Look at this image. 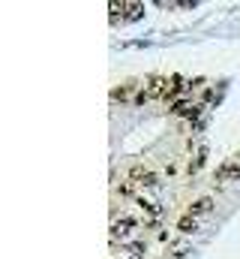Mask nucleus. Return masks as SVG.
I'll use <instances>...</instances> for the list:
<instances>
[{
    "mask_svg": "<svg viewBox=\"0 0 240 259\" xmlns=\"http://www.w3.org/2000/svg\"><path fill=\"white\" fill-rule=\"evenodd\" d=\"M114 190H117V196H123V199H138V196H135L138 184H135L132 178H123V181H120V184L114 187Z\"/></svg>",
    "mask_w": 240,
    "mask_h": 259,
    "instance_id": "6e6552de",
    "label": "nucleus"
},
{
    "mask_svg": "<svg viewBox=\"0 0 240 259\" xmlns=\"http://www.w3.org/2000/svg\"><path fill=\"white\" fill-rule=\"evenodd\" d=\"M210 211H213V199H210V196H201V199H195V202L189 205L186 214H192V217H204V214H210Z\"/></svg>",
    "mask_w": 240,
    "mask_h": 259,
    "instance_id": "20e7f679",
    "label": "nucleus"
},
{
    "mask_svg": "<svg viewBox=\"0 0 240 259\" xmlns=\"http://www.w3.org/2000/svg\"><path fill=\"white\" fill-rule=\"evenodd\" d=\"M207 163V148L201 145L198 151H195V157L189 160V166H186V175H195V172H201V166Z\"/></svg>",
    "mask_w": 240,
    "mask_h": 259,
    "instance_id": "423d86ee",
    "label": "nucleus"
},
{
    "mask_svg": "<svg viewBox=\"0 0 240 259\" xmlns=\"http://www.w3.org/2000/svg\"><path fill=\"white\" fill-rule=\"evenodd\" d=\"M129 178L138 184V187H147V190H153V187H159V175L150 169V166H141V163H135L132 169H129Z\"/></svg>",
    "mask_w": 240,
    "mask_h": 259,
    "instance_id": "7ed1b4c3",
    "label": "nucleus"
},
{
    "mask_svg": "<svg viewBox=\"0 0 240 259\" xmlns=\"http://www.w3.org/2000/svg\"><path fill=\"white\" fill-rule=\"evenodd\" d=\"M135 88H141V84H138V81H123L120 88L111 91V103H126V100L132 97V91H135Z\"/></svg>",
    "mask_w": 240,
    "mask_h": 259,
    "instance_id": "39448f33",
    "label": "nucleus"
},
{
    "mask_svg": "<svg viewBox=\"0 0 240 259\" xmlns=\"http://www.w3.org/2000/svg\"><path fill=\"white\" fill-rule=\"evenodd\" d=\"M171 259H189V253H186V250H177V253H174Z\"/></svg>",
    "mask_w": 240,
    "mask_h": 259,
    "instance_id": "ddd939ff",
    "label": "nucleus"
},
{
    "mask_svg": "<svg viewBox=\"0 0 240 259\" xmlns=\"http://www.w3.org/2000/svg\"><path fill=\"white\" fill-rule=\"evenodd\" d=\"M135 229H138V220H135L132 214H120V217H114V220H111V244L126 241Z\"/></svg>",
    "mask_w": 240,
    "mask_h": 259,
    "instance_id": "f03ea898",
    "label": "nucleus"
},
{
    "mask_svg": "<svg viewBox=\"0 0 240 259\" xmlns=\"http://www.w3.org/2000/svg\"><path fill=\"white\" fill-rule=\"evenodd\" d=\"M165 175H168V178H177V160H168V163H165Z\"/></svg>",
    "mask_w": 240,
    "mask_h": 259,
    "instance_id": "9b49d317",
    "label": "nucleus"
},
{
    "mask_svg": "<svg viewBox=\"0 0 240 259\" xmlns=\"http://www.w3.org/2000/svg\"><path fill=\"white\" fill-rule=\"evenodd\" d=\"M231 169H234V160L222 163V166L216 169V181H231Z\"/></svg>",
    "mask_w": 240,
    "mask_h": 259,
    "instance_id": "9d476101",
    "label": "nucleus"
},
{
    "mask_svg": "<svg viewBox=\"0 0 240 259\" xmlns=\"http://www.w3.org/2000/svg\"><path fill=\"white\" fill-rule=\"evenodd\" d=\"M168 88H171V78H165V75H150V78H144V84L138 88V94H135L132 103L141 106V103H150V100H165Z\"/></svg>",
    "mask_w": 240,
    "mask_h": 259,
    "instance_id": "f257e3e1",
    "label": "nucleus"
},
{
    "mask_svg": "<svg viewBox=\"0 0 240 259\" xmlns=\"http://www.w3.org/2000/svg\"><path fill=\"white\" fill-rule=\"evenodd\" d=\"M177 232L183 235H192V232H198V217H192V214H183L177 220Z\"/></svg>",
    "mask_w": 240,
    "mask_h": 259,
    "instance_id": "0eeeda50",
    "label": "nucleus"
},
{
    "mask_svg": "<svg viewBox=\"0 0 240 259\" xmlns=\"http://www.w3.org/2000/svg\"><path fill=\"white\" fill-rule=\"evenodd\" d=\"M231 181H240V166L234 163V169H231Z\"/></svg>",
    "mask_w": 240,
    "mask_h": 259,
    "instance_id": "f8f14e48",
    "label": "nucleus"
},
{
    "mask_svg": "<svg viewBox=\"0 0 240 259\" xmlns=\"http://www.w3.org/2000/svg\"><path fill=\"white\" fill-rule=\"evenodd\" d=\"M126 253L132 259H141L147 253V244H144V241H129V244H126Z\"/></svg>",
    "mask_w": 240,
    "mask_h": 259,
    "instance_id": "1a4fd4ad",
    "label": "nucleus"
}]
</instances>
